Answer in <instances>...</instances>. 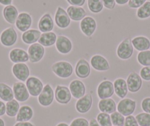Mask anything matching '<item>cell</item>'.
<instances>
[{
  "label": "cell",
  "instance_id": "1",
  "mask_svg": "<svg viewBox=\"0 0 150 126\" xmlns=\"http://www.w3.org/2000/svg\"><path fill=\"white\" fill-rule=\"evenodd\" d=\"M52 70L55 75L60 78H68L73 73V66L71 63L68 61H60L53 63L52 66Z\"/></svg>",
  "mask_w": 150,
  "mask_h": 126
},
{
  "label": "cell",
  "instance_id": "2",
  "mask_svg": "<svg viewBox=\"0 0 150 126\" xmlns=\"http://www.w3.org/2000/svg\"><path fill=\"white\" fill-rule=\"evenodd\" d=\"M134 47L132 46V41L129 38H126L121 41L116 50V55L118 58L122 60H128L133 54Z\"/></svg>",
  "mask_w": 150,
  "mask_h": 126
},
{
  "label": "cell",
  "instance_id": "3",
  "mask_svg": "<svg viewBox=\"0 0 150 126\" xmlns=\"http://www.w3.org/2000/svg\"><path fill=\"white\" fill-rule=\"evenodd\" d=\"M18 40V34L13 27L5 29L0 34V42L5 47H13Z\"/></svg>",
  "mask_w": 150,
  "mask_h": 126
},
{
  "label": "cell",
  "instance_id": "4",
  "mask_svg": "<svg viewBox=\"0 0 150 126\" xmlns=\"http://www.w3.org/2000/svg\"><path fill=\"white\" fill-rule=\"evenodd\" d=\"M54 98V92L52 87L49 83L44 86L42 92L38 97V101L41 105L44 107H48L52 105Z\"/></svg>",
  "mask_w": 150,
  "mask_h": 126
},
{
  "label": "cell",
  "instance_id": "5",
  "mask_svg": "<svg viewBox=\"0 0 150 126\" xmlns=\"http://www.w3.org/2000/svg\"><path fill=\"white\" fill-rule=\"evenodd\" d=\"M26 86L30 95L33 97H38L44 89L43 82L37 77H29L26 80Z\"/></svg>",
  "mask_w": 150,
  "mask_h": 126
},
{
  "label": "cell",
  "instance_id": "6",
  "mask_svg": "<svg viewBox=\"0 0 150 126\" xmlns=\"http://www.w3.org/2000/svg\"><path fill=\"white\" fill-rule=\"evenodd\" d=\"M27 53L29 56V61L31 63H35L42 60L45 54V49L39 43H35L29 47Z\"/></svg>",
  "mask_w": 150,
  "mask_h": 126
},
{
  "label": "cell",
  "instance_id": "7",
  "mask_svg": "<svg viewBox=\"0 0 150 126\" xmlns=\"http://www.w3.org/2000/svg\"><path fill=\"white\" fill-rule=\"evenodd\" d=\"M115 93L113 83L105 80L97 86V95L100 100L110 98Z\"/></svg>",
  "mask_w": 150,
  "mask_h": 126
},
{
  "label": "cell",
  "instance_id": "8",
  "mask_svg": "<svg viewBox=\"0 0 150 126\" xmlns=\"http://www.w3.org/2000/svg\"><path fill=\"white\" fill-rule=\"evenodd\" d=\"M12 89L13 91L14 98L18 102H25L30 98V93L24 82L18 81L14 83Z\"/></svg>",
  "mask_w": 150,
  "mask_h": 126
},
{
  "label": "cell",
  "instance_id": "9",
  "mask_svg": "<svg viewBox=\"0 0 150 126\" xmlns=\"http://www.w3.org/2000/svg\"><path fill=\"white\" fill-rule=\"evenodd\" d=\"M136 108V102L130 98H124L117 105V111L125 117L132 115Z\"/></svg>",
  "mask_w": 150,
  "mask_h": 126
},
{
  "label": "cell",
  "instance_id": "10",
  "mask_svg": "<svg viewBox=\"0 0 150 126\" xmlns=\"http://www.w3.org/2000/svg\"><path fill=\"white\" fill-rule=\"evenodd\" d=\"M80 28L85 36L91 37L96 30V20L91 16H86L80 21Z\"/></svg>",
  "mask_w": 150,
  "mask_h": 126
},
{
  "label": "cell",
  "instance_id": "11",
  "mask_svg": "<svg viewBox=\"0 0 150 126\" xmlns=\"http://www.w3.org/2000/svg\"><path fill=\"white\" fill-rule=\"evenodd\" d=\"M12 73L16 79L21 82H26L30 77V71L25 63H14L12 67Z\"/></svg>",
  "mask_w": 150,
  "mask_h": 126
},
{
  "label": "cell",
  "instance_id": "12",
  "mask_svg": "<svg viewBox=\"0 0 150 126\" xmlns=\"http://www.w3.org/2000/svg\"><path fill=\"white\" fill-rule=\"evenodd\" d=\"M54 22L56 25L60 29H66L71 24V19L69 18L66 11L62 7L58 6L54 15Z\"/></svg>",
  "mask_w": 150,
  "mask_h": 126
},
{
  "label": "cell",
  "instance_id": "13",
  "mask_svg": "<svg viewBox=\"0 0 150 126\" xmlns=\"http://www.w3.org/2000/svg\"><path fill=\"white\" fill-rule=\"evenodd\" d=\"M54 98L60 104L66 105L69 103L71 100V94L69 88L66 86L57 85L54 91Z\"/></svg>",
  "mask_w": 150,
  "mask_h": 126
},
{
  "label": "cell",
  "instance_id": "14",
  "mask_svg": "<svg viewBox=\"0 0 150 126\" xmlns=\"http://www.w3.org/2000/svg\"><path fill=\"white\" fill-rule=\"evenodd\" d=\"M127 84L128 91L132 93H136L142 86V78H141L140 75L137 72H132L129 73L127 78Z\"/></svg>",
  "mask_w": 150,
  "mask_h": 126
},
{
  "label": "cell",
  "instance_id": "15",
  "mask_svg": "<svg viewBox=\"0 0 150 126\" xmlns=\"http://www.w3.org/2000/svg\"><path fill=\"white\" fill-rule=\"evenodd\" d=\"M55 47L59 53L67 55L71 51L73 45H72L71 41L69 38L63 35H60L57 37Z\"/></svg>",
  "mask_w": 150,
  "mask_h": 126
},
{
  "label": "cell",
  "instance_id": "16",
  "mask_svg": "<svg viewBox=\"0 0 150 126\" xmlns=\"http://www.w3.org/2000/svg\"><path fill=\"white\" fill-rule=\"evenodd\" d=\"M32 23H33V19L31 15L28 13L22 12L18 14L15 25L20 32L24 33L27 30H30Z\"/></svg>",
  "mask_w": 150,
  "mask_h": 126
},
{
  "label": "cell",
  "instance_id": "17",
  "mask_svg": "<svg viewBox=\"0 0 150 126\" xmlns=\"http://www.w3.org/2000/svg\"><path fill=\"white\" fill-rule=\"evenodd\" d=\"M91 65L99 72H106L110 69L108 61L101 55H94L91 58Z\"/></svg>",
  "mask_w": 150,
  "mask_h": 126
},
{
  "label": "cell",
  "instance_id": "18",
  "mask_svg": "<svg viewBox=\"0 0 150 126\" xmlns=\"http://www.w3.org/2000/svg\"><path fill=\"white\" fill-rule=\"evenodd\" d=\"M69 90L71 96L75 99H80L83 98L86 92V88L83 82L80 80H74L69 84Z\"/></svg>",
  "mask_w": 150,
  "mask_h": 126
},
{
  "label": "cell",
  "instance_id": "19",
  "mask_svg": "<svg viewBox=\"0 0 150 126\" xmlns=\"http://www.w3.org/2000/svg\"><path fill=\"white\" fill-rule=\"evenodd\" d=\"M75 74L81 79L88 78L91 74V66L86 59L81 58L77 61L75 66Z\"/></svg>",
  "mask_w": 150,
  "mask_h": 126
},
{
  "label": "cell",
  "instance_id": "20",
  "mask_svg": "<svg viewBox=\"0 0 150 126\" xmlns=\"http://www.w3.org/2000/svg\"><path fill=\"white\" fill-rule=\"evenodd\" d=\"M92 104H93V98L91 95L87 94L85 95L83 98L78 99L75 105V108L80 114H86L91 109Z\"/></svg>",
  "mask_w": 150,
  "mask_h": 126
},
{
  "label": "cell",
  "instance_id": "21",
  "mask_svg": "<svg viewBox=\"0 0 150 126\" xmlns=\"http://www.w3.org/2000/svg\"><path fill=\"white\" fill-rule=\"evenodd\" d=\"M54 22L51 14L47 13L41 16L38 21V27L41 33H48L52 32L54 29Z\"/></svg>",
  "mask_w": 150,
  "mask_h": 126
},
{
  "label": "cell",
  "instance_id": "22",
  "mask_svg": "<svg viewBox=\"0 0 150 126\" xmlns=\"http://www.w3.org/2000/svg\"><path fill=\"white\" fill-rule=\"evenodd\" d=\"M9 58L14 63H26L29 61L27 52L21 48H14L9 53Z\"/></svg>",
  "mask_w": 150,
  "mask_h": 126
},
{
  "label": "cell",
  "instance_id": "23",
  "mask_svg": "<svg viewBox=\"0 0 150 126\" xmlns=\"http://www.w3.org/2000/svg\"><path fill=\"white\" fill-rule=\"evenodd\" d=\"M41 32L39 30H35V29H30L26 32L22 33L21 36V40L26 44H35L37 41H38L40 37H41Z\"/></svg>",
  "mask_w": 150,
  "mask_h": 126
},
{
  "label": "cell",
  "instance_id": "24",
  "mask_svg": "<svg viewBox=\"0 0 150 126\" xmlns=\"http://www.w3.org/2000/svg\"><path fill=\"white\" fill-rule=\"evenodd\" d=\"M71 20L74 21H80L86 16V11L83 7L69 6L66 10Z\"/></svg>",
  "mask_w": 150,
  "mask_h": 126
},
{
  "label": "cell",
  "instance_id": "25",
  "mask_svg": "<svg viewBox=\"0 0 150 126\" xmlns=\"http://www.w3.org/2000/svg\"><path fill=\"white\" fill-rule=\"evenodd\" d=\"M18 14H18V9L16 8V7L13 5L5 6L2 11L4 19L11 24H15Z\"/></svg>",
  "mask_w": 150,
  "mask_h": 126
},
{
  "label": "cell",
  "instance_id": "26",
  "mask_svg": "<svg viewBox=\"0 0 150 126\" xmlns=\"http://www.w3.org/2000/svg\"><path fill=\"white\" fill-rule=\"evenodd\" d=\"M114 92L119 98L124 99L127 95L128 88L126 80L123 78H117L113 82Z\"/></svg>",
  "mask_w": 150,
  "mask_h": 126
},
{
  "label": "cell",
  "instance_id": "27",
  "mask_svg": "<svg viewBox=\"0 0 150 126\" xmlns=\"http://www.w3.org/2000/svg\"><path fill=\"white\" fill-rule=\"evenodd\" d=\"M132 44L134 48L139 52L149 50L150 48V41L145 36H136L132 39Z\"/></svg>",
  "mask_w": 150,
  "mask_h": 126
},
{
  "label": "cell",
  "instance_id": "28",
  "mask_svg": "<svg viewBox=\"0 0 150 126\" xmlns=\"http://www.w3.org/2000/svg\"><path fill=\"white\" fill-rule=\"evenodd\" d=\"M98 108L101 112L111 114L116 111V104L111 98L100 100L98 103Z\"/></svg>",
  "mask_w": 150,
  "mask_h": 126
},
{
  "label": "cell",
  "instance_id": "29",
  "mask_svg": "<svg viewBox=\"0 0 150 126\" xmlns=\"http://www.w3.org/2000/svg\"><path fill=\"white\" fill-rule=\"evenodd\" d=\"M57 36L54 32L41 33L38 43L44 47H50L55 44Z\"/></svg>",
  "mask_w": 150,
  "mask_h": 126
},
{
  "label": "cell",
  "instance_id": "30",
  "mask_svg": "<svg viewBox=\"0 0 150 126\" xmlns=\"http://www.w3.org/2000/svg\"><path fill=\"white\" fill-rule=\"evenodd\" d=\"M33 117V110L29 105H23L20 107L19 111L16 115L17 122H29Z\"/></svg>",
  "mask_w": 150,
  "mask_h": 126
},
{
  "label": "cell",
  "instance_id": "31",
  "mask_svg": "<svg viewBox=\"0 0 150 126\" xmlns=\"http://www.w3.org/2000/svg\"><path fill=\"white\" fill-rule=\"evenodd\" d=\"M0 99L5 102H9L14 99L13 89L5 83H0Z\"/></svg>",
  "mask_w": 150,
  "mask_h": 126
},
{
  "label": "cell",
  "instance_id": "32",
  "mask_svg": "<svg viewBox=\"0 0 150 126\" xmlns=\"http://www.w3.org/2000/svg\"><path fill=\"white\" fill-rule=\"evenodd\" d=\"M19 103L16 99L7 102L6 103V114L10 117H16L18 111H19Z\"/></svg>",
  "mask_w": 150,
  "mask_h": 126
},
{
  "label": "cell",
  "instance_id": "33",
  "mask_svg": "<svg viewBox=\"0 0 150 126\" xmlns=\"http://www.w3.org/2000/svg\"><path fill=\"white\" fill-rule=\"evenodd\" d=\"M137 17L140 19H146L150 17V1H146L142 6L138 8Z\"/></svg>",
  "mask_w": 150,
  "mask_h": 126
},
{
  "label": "cell",
  "instance_id": "34",
  "mask_svg": "<svg viewBox=\"0 0 150 126\" xmlns=\"http://www.w3.org/2000/svg\"><path fill=\"white\" fill-rule=\"evenodd\" d=\"M88 7L93 14H99L104 8L102 0H88Z\"/></svg>",
  "mask_w": 150,
  "mask_h": 126
},
{
  "label": "cell",
  "instance_id": "35",
  "mask_svg": "<svg viewBox=\"0 0 150 126\" xmlns=\"http://www.w3.org/2000/svg\"><path fill=\"white\" fill-rule=\"evenodd\" d=\"M137 61L142 66H150V50L140 52L137 56Z\"/></svg>",
  "mask_w": 150,
  "mask_h": 126
},
{
  "label": "cell",
  "instance_id": "36",
  "mask_svg": "<svg viewBox=\"0 0 150 126\" xmlns=\"http://www.w3.org/2000/svg\"><path fill=\"white\" fill-rule=\"evenodd\" d=\"M98 123L100 126H112V122H111L110 115L109 114L101 112L99 113L96 117Z\"/></svg>",
  "mask_w": 150,
  "mask_h": 126
},
{
  "label": "cell",
  "instance_id": "37",
  "mask_svg": "<svg viewBox=\"0 0 150 126\" xmlns=\"http://www.w3.org/2000/svg\"><path fill=\"white\" fill-rule=\"evenodd\" d=\"M110 119L112 124L114 126H124L125 122V116L118 111H115L110 114Z\"/></svg>",
  "mask_w": 150,
  "mask_h": 126
},
{
  "label": "cell",
  "instance_id": "38",
  "mask_svg": "<svg viewBox=\"0 0 150 126\" xmlns=\"http://www.w3.org/2000/svg\"><path fill=\"white\" fill-rule=\"evenodd\" d=\"M135 117L140 126H150V114L148 113H140Z\"/></svg>",
  "mask_w": 150,
  "mask_h": 126
},
{
  "label": "cell",
  "instance_id": "39",
  "mask_svg": "<svg viewBox=\"0 0 150 126\" xmlns=\"http://www.w3.org/2000/svg\"><path fill=\"white\" fill-rule=\"evenodd\" d=\"M70 126H89V122L83 117L76 118L71 122Z\"/></svg>",
  "mask_w": 150,
  "mask_h": 126
},
{
  "label": "cell",
  "instance_id": "40",
  "mask_svg": "<svg viewBox=\"0 0 150 126\" xmlns=\"http://www.w3.org/2000/svg\"><path fill=\"white\" fill-rule=\"evenodd\" d=\"M140 76L143 80L146 81L150 80V66H144L140 71Z\"/></svg>",
  "mask_w": 150,
  "mask_h": 126
},
{
  "label": "cell",
  "instance_id": "41",
  "mask_svg": "<svg viewBox=\"0 0 150 126\" xmlns=\"http://www.w3.org/2000/svg\"><path fill=\"white\" fill-rule=\"evenodd\" d=\"M146 2V0H129L128 6H129V8H132V9L139 8Z\"/></svg>",
  "mask_w": 150,
  "mask_h": 126
},
{
  "label": "cell",
  "instance_id": "42",
  "mask_svg": "<svg viewBox=\"0 0 150 126\" xmlns=\"http://www.w3.org/2000/svg\"><path fill=\"white\" fill-rule=\"evenodd\" d=\"M124 126H139L136 119L134 116L129 115L126 117Z\"/></svg>",
  "mask_w": 150,
  "mask_h": 126
},
{
  "label": "cell",
  "instance_id": "43",
  "mask_svg": "<svg viewBox=\"0 0 150 126\" xmlns=\"http://www.w3.org/2000/svg\"><path fill=\"white\" fill-rule=\"evenodd\" d=\"M141 108L143 111L150 114V98H146L141 102Z\"/></svg>",
  "mask_w": 150,
  "mask_h": 126
},
{
  "label": "cell",
  "instance_id": "44",
  "mask_svg": "<svg viewBox=\"0 0 150 126\" xmlns=\"http://www.w3.org/2000/svg\"><path fill=\"white\" fill-rule=\"evenodd\" d=\"M104 7L108 10L114 9L116 7V0H102Z\"/></svg>",
  "mask_w": 150,
  "mask_h": 126
},
{
  "label": "cell",
  "instance_id": "45",
  "mask_svg": "<svg viewBox=\"0 0 150 126\" xmlns=\"http://www.w3.org/2000/svg\"><path fill=\"white\" fill-rule=\"evenodd\" d=\"M66 1L71 6L82 7L85 5L86 0H66Z\"/></svg>",
  "mask_w": 150,
  "mask_h": 126
},
{
  "label": "cell",
  "instance_id": "46",
  "mask_svg": "<svg viewBox=\"0 0 150 126\" xmlns=\"http://www.w3.org/2000/svg\"><path fill=\"white\" fill-rule=\"evenodd\" d=\"M6 114V104L4 101L0 100V117L5 115Z\"/></svg>",
  "mask_w": 150,
  "mask_h": 126
},
{
  "label": "cell",
  "instance_id": "47",
  "mask_svg": "<svg viewBox=\"0 0 150 126\" xmlns=\"http://www.w3.org/2000/svg\"><path fill=\"white\" fill-rule=\"evenodd\" d=\"M14 126H34V125L30 122H18L14 125Z\"/></svg>",
  "mask_w": 150,
  "mask_h": 126
},
{
  "label": "cell",
  "instance_id": "48",
  "mask_svg": "<svg viewBox=\"0 0 150 126\" xmlns=\"http://www.w3.org/2000/svg\"><path fill=\"white\" fill-rule=\"evenodd\" d=\"M12 2L13 0H0V5H4V6L12 5Z\"/></svg>",
  "mask_w": 150,
  "mask_h": 126
},
{
  "label": "cell",
  "instance_id": "49",
  "mask_svg": "<svg viewBox=\"0 0 150 126\" xmlns=\"http://www.w3.org/2000/svg\"><path fill=\"white\" fill-rule=\"evenodd\" d=\"M89 126H100L96 119H91L89 122Z\"/></svg>",
  "mask_w": 150,
  "mask_h": 126
},
{
  "label": "cell",
  "instance_id": "50",
  "mask_svg": "<svg viewBox=\"0 0 150 126\" xmlns=\"http://www.w3.org/2000/svg\"><path fill=\"white\" fill-rule=\"evenodd\" d=\"M129 0H116V3L119 5H125L128 3Z\"/></svg>",
  "mask_w": 150,
  "mask_h": 126
},
{
  "label": "cell",
  "instance_id": "51",
  "mask_svg": "<svg viewBox=\"0 0 150 126\" xmlns=\"http://www.w3.org/2000/svg\"><path fill=\"white\" fill-rule=\"evenodd\" d=\"M56 126H69V125L66 122H60L59 123V124H57Z\"/></svg>",
  "mask_w": 150,
  "mask_h": 126
},
{
  "label": "cell",
  "instance_id": "52",
  "mask_svg": "<svg viewBox=\"0 0 150 126\" xmlns=\"http://www.w3.org/2000/svg\"><path fill=\"white\" fill-rule=\"evenodd\" d=\"M0 126H5V121L2 118H0Z\"/></svg>",
  "mask_w": 150,
  "mask_h": 126
}]
</instances>
